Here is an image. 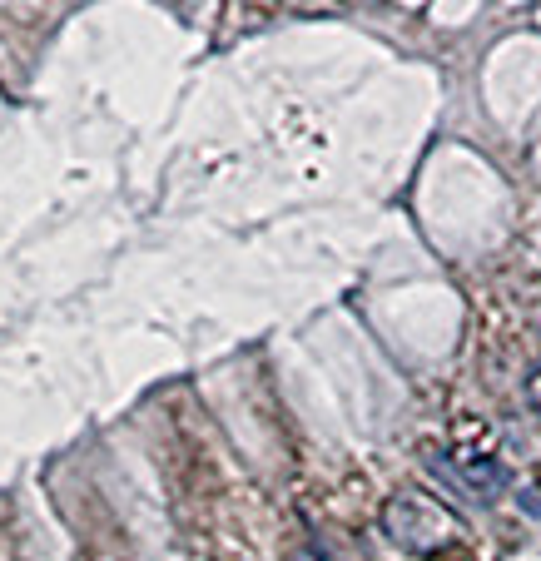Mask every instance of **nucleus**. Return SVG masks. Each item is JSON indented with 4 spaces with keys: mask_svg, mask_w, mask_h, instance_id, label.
I'll return each instance as SVG.
<instances>
[{
    "mask_svg": "<svg viewBox=\"0 0 541 561\" xmlns=\"http://www.w3.org/2000/svg\"><path fill=\"white\" fill-rule=\"evenodd\" d=\"M383 532H388V542L398 552L432 561V557H442V552H452L462 522H457V512H447L442 502H432L427 492H398V497L383 502Z\"/></svg>",
    "mask_w": 541,
    "mask_h": 561,
    "instance_id": "f257e3e1",
    "label": "nucleus"
},
{
    "mask_svg": "<svg viewBox=\"0 0 541 561\" xmlns=\"http://www.w3.org/2000/svg\"><path fill=\"white\" fill-rule=\"evenodd\" d=\"M427 467L447 482V487H457L467 502H497L502 492H507V482H512V472L497 462V457H487V452H467V457H457V462H447V457H427Z\"/></svg>",
    "mask_w": 541,
    "mask_h": 561,
    "instance_id": "f03ea898",
    "label": "nucleus"
},
{
    "mask_svg": "<svg viewBox=\"0 0 541 561\" xmlns=\"http://www.w3.org/2000/svg\"><path fill=\"white\" fill-rule=\"evenodd\" d=\"M527 398H532V408L541 413V368L532 373V378H527Z\"/></svg>",
    "mask_w": 541,
    "mask_h": 561,
    "instance_id": "20e7f679",
    "label": "nucleus"
},
{
    "mask_svg": "<svg viewBox=\"0 0 541 561\" xmlns=\"http://www.w3.org/2000/svg\"><path fill=\"white\" fill-rule=\"evenodd\" d=\"M288 561H333V557H328L318 542H303V547H293V552H288Z\"/></svg>",
    "mask_w": 541,
    "mask_h": 561,
    "instance_id": "7ed1b4c3",
    "label": "nucleus"
}]
</instances>
